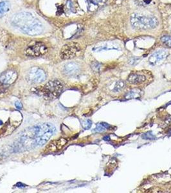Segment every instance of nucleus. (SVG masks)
<instances>
[{
  "mask_svg": "<svg viewBox=\"0 0 171 193\" xmlns=\"http://www.w3.org/2000/svg\"><path fill=\"white\" fill-rule=\"evenodd\" d=\"M56 131V127L50 123L34 126L21 133L20 142L26 147H40L48 141Z\"/></svg>",
  "mask_w": 171,
  "mask_h": 193,
  "instance_id": "nucleus-1",
  "label": "nucleus"
},
{
  "mask_svg": "<svg viewBox=\"0 0 171 193\" xmlns=\"http://www.w3.org/2000/svg\"><path fill=\"white\" fill-rule=\"evenodd\" d=\"M12 25L26 35L35 36L43 31V26L31 13L22 12L16 14L11 20Z\"/></svg>",
  "mask_w": 171,
  "mask_h": 193,
  "instance_id": "nucleus-2",
  "label": "nucleus"
},
{
  "mask_svg": "<svg viewBox=\"0 0 171 193\" xmlns=\"http://www.w3.org/2000/svg\"><path fill=\"white\" fill-rule=\"evenodd\" d=\"M131 24L135 30H151L155 29L158 25V20L152 15L134 13L131 16Z\"/></svg>",
  "mask_w": 171,
  "mask_h": 193,
  "instance_id": "nucleus-3",
  "label": "nucleus"
},
{
  "mask_svg": "<svg viewBox=\"0 0 171 193\" xmlns=\"http://www.w3.org/2000/svg\"><path fill=\"white\" fill-rule=\"evenodd\" d=\"M39 89V93L42 95L45 99L53 100L57 99L62 91V84L57 80H54L47 82L45 86L40 87Z\"/></svg>",
  "mask_w": 171,
  "mask_h": 193,
  "instance_id": "nucleus-4",
  "label": "nucleus"
},
{
  "mask_svg": "<svg viewBox=\"0 0 171 193\" xmlns=\"http://www.w3.org/2000/svg\"><path fill=\"white\" fill-rule=\"evenodd\" d=\"M46 75L45 71L38 67H33L27 74V81L32 84H39L46 80Z\"/></svg>",
  "mask_w": 171,
  "mask_h": 193,
  "instance_id": "nucleus-5",
  "label": "nucleus"
},
{
  "mask_svg": "<svg viewBox=\"0 0 171 193\" xmlns=\"http://www.w3.org/2000/svg\"><path fill=\"white\" fill-rule=\"evenodd\" d=\"M81 48L77 43H70L62 46L60 56L62 59H70L77 56Z\"/></svg>",
  "mask_w": 171,
  "mask_h": 193,
  "instance_id": "nucleus-6",
  "label": "nucleus"
},
{
  "mask_svg": "<svg viewBox=\"0 0 171 193\" xmlns=\"http://www.w3.org/2000/svg\"><path fill=\"white\" fill-rule=\"evenodd\" d=\"M47 51V47L45 44L41 42H36L28 46L25 50V54L27 56L39 57L46 54Z\"/></svg>",
  "mask_w": 171,
  "mask_h": 193,
  "instance_id": "nucleus-7",
  "label": "nucleus"
},
{
  "mask_svg": "<svg viewBox=\"0 0 171 193\" xmlns=\"http://www.w3.org/2000/svg\"><path fill=\"white\" fill-rule=\"evenodd\" d=\"M18 78V73L13 70H7L0 75V86H8L12 84Z\"/></svg>",
  "mask_w": 171,
  "mask_h": 193,
  "instance_id": "nucleus-8",
  "label": "nucleus"
},
{
  "mask_svg": "<svg viewBox=\"0 0 171 193\" xmlns=\"http://www.w3.org/2000/svg\"><path fill=\"white\" fill-rule=\"evenodd\" d=\"M168 55H169V52L165 50H161L154 52L149 59V64L153 66L156 65L158 63L165 59L168 56Z\"/></svg>",
  "mask_w": 171,
  "mask_h": 193,
  "instance_id": "nucleus-9",
  "label": "nucleus"
},
{
  "mask_svg": "<svg viewBox=\"0 0 171 193\" xmlns=\"http://www.w3.org/2000/svg\"><path fill=\"white\" fill-rule=\"evenodd\" d=\"M67 139H64V138H60L57 140H53L48 145L46 150L48 152H55L56 151L60 150L67 144Z\"/></svg>",
  "mask_w": 171,
  "mask_h": 193,
  "instance_id": "nucleus-10",
  "label": "nucleus"
},
{
  "mask_svg": "<svg viewBox=\"0 0 171 193\" xmlns=\"http://www.w3.org/2000/svg\"><path fill=\"white\" fill-rule=\"evenodd\" d=\"M80 71L79 66L75 63H68L64 67L63 71L66 75L69 76H73L78 73Z\"/></svg>",
  "mask_w": 171,
  "mask_h": 193,
  "instance_id": "nucleus-11",
  "label": "nucleus"
},
{
  "mask_svg": "<svg viewBox=\"0 0 171 193\" xmlns=\"http://www.w3.org/2000/svg\"><path fill=\"white\" fill-rule=\"evenodd\" d=\"M146 80L145 75L137 73H132L129 75L128 81L132 84H138L142 83Z\"/></svg>",
  "mask_w": 171,
  "mask_h": 193,
  "instance_id": "nucleus-12",
  "label": "nucleus"
},
{
  "mask_svg": "<svg viewBox=\"0 0 171 193\" xmlns=\"http://www.w3.org/2000/svg\"><path fill=\"white\" fill-rule=\"evenodd\" d=\"M10 9V3L8 1H2L0 2V18L3 17L9 12Z\"/></svg>",
  "mask_w": 171,
  "mask_h": 193,
  "instance_id": "nucleus-13",
  "label": "nucleus"
},
{
  "mask_svg": "<svg viewBox=\"0 0 171 193\" xmlns=\"http://www.w3.org/2000/svg\"><path fill=\"white\" fill-rule=\"evenodd\" d=\"M109 128H110V126L108 124L105 123V122L100 123V124H98L96 125V128L94 129V131L97 132V133H102V132L105 131Z\"/></svg>",
  "mask_w": 171,
  "mask_h": 193,
  "instance_id": "nucleus-14",
  "label": "nucleus"
},
{
  "mask_svg": "<svg viewBox=\"0 0 171 193\" xmlns=\"http://www.w3.org/2000/svg\"><path fill=\"white\" fill-rule=\"evenodd\" d=\"M140 96V90H133L128 92L126 95V99H134L139 97Z\"/></svg>",
  "mask_w": 171,
  "mask_h": 193,
  "instance_id": "nucleus-15",
  "label": "nucleus"
},
{
  "mask_svg": "<svg viewBox=\"0 0 171 193\" xmlns=\"http://www.w3.org/2000/svg\"><path fill=\"white\" fill-rule=\"evenodd\" d=\"M117 46H108V45H105V46H97L95 47L93 50L95 52H100L103 50H118Z\"/></svg>",
  "mask_w": 171,
  "mask_h": 193,
  "instance_id": "nucleus-16",
  "label": "nucleus"
},
{
  "mask_svg": "<svg viewBox=\"0 0 171 193\" xmlns=\"http://www.w3.org/2000/svg\"><path fill=\"white\" fill-rule=\"evenodd\" d=\"M125 82L122 81H119L116 82V84L114 86L113 90V91L115 92H120V91L122 90L123 88L125 86Z\"/></svg>",
  "mask_w": 171,
  "mask_h": 193,
  "instance_id": "nucleus-17",
  "label": "nucleus"
},
{
  "mask_svg": "<svg viewBox=\"0 0 171 193\" xmlns=\"http://www.w3.org/2000/svg\"><path fill=\"white\" fill-rule=\"evenodd\" d=\"M161 41L167 47L171 48V36L170 35H164L161 37Z\"/></svg>",
  "mask_w": 171,
  "mask_h": 193,
  "instance_id": "nucleus-18",
  "label": "nucleus"
},
{
  "mask_svg": "<svg viewBox=\"0 0 171 193\" xmlns=\"http://www.w3.org/2000/svg\"><path fill=\"white\" fill-rule=\"evenodd\" d=\"M142 139L143 140H155L156 137L151 131H148L147 133L143 134L142 135Z\"/></svg>",
  "mask_w": 171,
  "mask_h": 193,
  "instance_id": "nucleus-19",
  "label": "nucleus"
},
{
  "mask_svg": "<svg viewBox=\"0 0 171 193\" xmlns=\"http://www.w3.org/2000/svg\"><path fill=\"white\" fill-rule=\"evenodd\" d=\"M106 1L107 0H89L91 4L96 5V6H102L106 2Z\"/></svg>",
  "mask_w": 171,
  "mask_h": 193,
  "instance_id": "nucleus-20",
  "label": "nucleus"
},
{
  "mask_svg": "<svg viewBox=\"0 0 171 193\" xmlns=\"http://www.w3.org/2000/svg\"><path fill=\"white\" fill-rule=\"evenodd\" d=\"M82 127H83L85 129H89L92 126V122L91 120H84V122H82Z\"/></svg>",
  "mask_w": 171,
  "mask_h": 193,
  "instance_id": "nucleus-21",
  "label": "nucleus"
},
{
  "mask_svg": "<svg viewBox=\"0 0 171 193\" xmlns=\"http://www.w3.org/2000/svg\"><path fill=\"white\" fill-rule=\"evenodd\" d=\"M101 67V64L100 63L98 62H93L92 63V68L93 70V71H100V69Z\"/></svg>",
  "mask_w": 171,
  "mask_h": 193,
  "instance_id": "nucleus-22",
  "label": "nucleus"
},
{
  "mask_svg": "<svg viewBox=\"0 0 171 193\" xmlns=\"http://www.w3.org/2000/svg\"><path fill=\"white\" fill-rule=\"evenodd\" d=\"M140 60V59L139 57H131L130 59L129 60V63L131 65H136L137 63H138V61Z\"/></svg>",
  "mask_w": 171,
  "mask_h": 193,
  "instance_id": "nucleus-23",
  "label": "nucleus"
},
{
  "mask_svg": "<svg viewBox=\"0 0 171 193\" xmlns=\"http://www.w3.org/2000/svg\"><path fill=\"white\" fill-rule=\"evenodd\" d=\"M15 106L16 107V108H18L19 109H21L23 108V104H22L19 101H17L15 103Z\"/></svg>",
  "mask_w": 171,
  "mask_h": 193,
  "instance_id": "nucleus-24",
  "label": "nucleus"
},
{
  "mask_svg": "<svg viewBox=\"0 0 171 193\" xmlns=\"http://www.w3.org/2000/svg\"><path fill=\"white\" fill-rule=\"evenodd\" d=\"M103 139H104V140H109L110 138H109V137H108V136H106V137H104Z\"/></svg>",
  "mask_w": 171,
  "mask_h": 193,
  "instance_id": "nucleus-25",
  "label": "nucleus"
},
{
  "mask_svg": "<svg viewBox=\"0 0 171 193\" xmlns=\"http://www.w3.org/2000/svg\"><path fill=\"white\" fill-rule=\"evenodd\" d=\"M2 124H3V122L1 120H0V125H2Z\"/></svg>",
  "mask_w": 171,
  "mask_h": 193,
  "instance_id": "nucleus-26",
  "label": "nucleus"
}]
</instances>
